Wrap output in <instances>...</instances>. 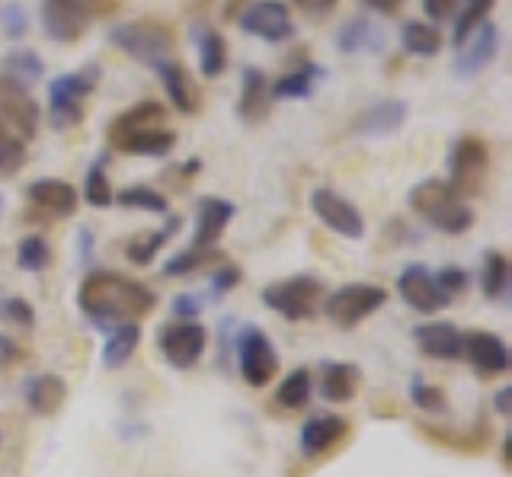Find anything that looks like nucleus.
<instances>
[{
	"label": "nucleus",
	"instance_id": "obj_14",
	"mask_svg": "<svg viewBox=\"0 0 512 477\" xmlns=\"http://www.w3.org/2000/svg\"><path fill=\"white\" fill-rule=\"evenodd\" d=\"M0 125H7V129L20 138H32L39 129L36 100L29 97L26 87L7 81V77H0Z\"/></svg>",
	"mask_w": 512,
	"mask_h": 477
},
{
	"label": "nucleus",
	"instance_id": "obj_16",
	"mask_svg": "<svg viewBox=\"0 0 512 477\" xmlns=\"http://www.w3.org/2000/svg\"><path fill=\"white\" fill-rule=\"evenodd\" d=\"M496 52H500V29H496L490 20H484L468 39L458 45L455 74L458 77H474V74H480L496 58Z\"/></svg>",
	"mask_w": 512,
	"mask_h": 477
},
{
	"label": "nucleus",
	"instance_id": "obj_19",
	"mask_svg": "<svg viewBox=\"0 0 512 477\" xmlns=\"http://www.w3.org/2000/svg\"><path fill=\"white\" fill-rule=\"evenodd\" d=\"M234 215H237V209H234V202H228V199H221V196L199 199L196 237H192V247H215Z\"/></svg>",
	"mask_w": 512,
	"mask_h": 477
},
{
	"label": "nucleus",
	"instance_id": "obj_4",
	"mask_svg": "<svg viewBox=\"0 0 512 477\" xmlns=\"http://www.w3.org/2000/svg\"><path fill=\"white\" fill-rule=\"evenodd\" d=\"M109 39L119 52H125L128 58H135L148 68H157L160 61H167L173 52V33H170V26L160 20H135V23L116 26L109 33Z\"/></svg>",
	"mask_w": 512,
	"mask_h": 477
},
{
	"label": "nucleus",
	"instance_id": "obj_29",
	"mask_svg": "<svg viewBox=\"0 0 512 477\" xmlns=\"http://www.w3.org/2000/svg\"><path fill=\"white\" fill-rule=\"evenodd\" d=\"M384 33L372 23V20H349L340 33H336V45L346 52V55H356V52H381L384 49Z\"/></svg>",
	"mask_w": 512,
	"mask_h": 477
},
{
	"label": "nucleus",
	"instance_id": "obj_12",
	"mask_svg": "<svg viewBox=\"0 0 512 477\" xmlns=\"http://www.w3.org/2000/svg\"><path fill=\"white\" fill-rule=\"evenodd\" d=\"M397 292L413 311H420V314H436L452 305V295L439 289L436 276H432L423 263H410L404 273L397 276Z\"/></svg>",
	"mask_w": 512,
	"mask_h": 477
},
{
	"label": "nucleus",
	"instance_id": "obj_17",
	"mask_svg": "<svg viewBox=\"0 0 512 477\" xmlns=\"http://www.w3.org/2000/svg\"><path fill=\"white\" fill-rule=\"evenodd\" d=\"M349 433V423L340 413H317L308 423L301 426V455L304 458H320L330 452L336 442H343Z\"/></svg>",
	"mask_w": 512,
	"mask_h": 477
},
{
	"label": "nucleus",
	"instance_id": "obj_28",
	"mask_svg": "<svg viewBox=\"0 0 512 477\" xmlns=\"http://www.w3.org/2000/svg\"><path fill=\"white\" fill-rule=\"evenodd\" d=\"M180 228H183V218H180V215H167V221H164V225H160L157 231H148V234L135 237V241H128V247H125L128 260H132L135 266H148Z\"/></svg>",
	"mask_w": 512,
	"mask_h": 477
},
{
	"label": "nucleus",
	"instance_id": "obj_48",
	"mask_svg": "<svg viewBox=\"0 0 512 477\" xmlns=\"http://www.w3.org/2000/svg\"><path fill=\"white\" fill-rule=\"evenodd\" d=\"M202 311V298L199 295H192V292H183V295H176L173 298V314L180 317V321H192Z\"/></svg>",
	"mask_w": 512,
	"mask_h": 477
},
{
	"label": "nucleus",
	"instance_id": "obj_24",
	"mask_svg": "<svg viewBox=\"0 0 512 477\" xmlns=\"http://www.w3.org/2000/svg\"><path fill=\"white\" fill-rule=\"evenodd\" d=\"M157 74H160V81H164V90H167V97L170 103L180 109V113L192 116L199 109V93H196V84H192V77L189 71L183 68V61H160L157 65Z\"/></svg>",
	"mask_w": 512,
	"mask_h": 477
},
{
	"label": "nucleus",
	"instance_id": "obj_52",
	"mask_svg": "<svg viewBox=\"0 0 512 477\" xmlns=\"http://www.w3.org/2000/svg\"><path fill=\"white\" fill-rule=\"evenodd\" d=\"M77 237H80V260L87 263V260L93 257V250H90V247H93V234H90V228H84Z\"/></svg>",
	"mask_w": 512,
	"mask_h": 477
},
{
	"label": "nucleus",
	"instance_id": "obj_26",
	"mask_svg": "<svg viewBox=\"0 0 512 477\" xmlns=\"http://www.w3.org/2000/svg\"><path fill=\"white\" fill-rule=\"evenodd\" d=\"M272 106V93H269V81L260 68H244V90H240V103L237 113L244 122H263L269 116Z\"/></svg>",
	"mask_w": 512,
	"mask_h": 477
},
{
	"label": "nucleus",
	"instance_id": "obj_41",
	"mask_svg": "<svg viewBox=\"0 0 512 477\" xmlns=\"http://www.w3.org/2000/svg\"><path fill=\"white\" fill-rule=\"evenodd\" d=\"M26 164V141L10 132L7 125H0V177H13Z\"/></svg>",
	"mask_w": 512,
	"mask_h": 477
},
{
	"label": "nucleus",
	"instance_id": "obj_37",
	"mask_svg": "<svg viewBox=\"0 0 512 477\" xmlns=\"http://www.w3.org/2000/svg\"><path fill=\"white\" fill-rule=\"evenodd\" d=\"M48 263H52V247H48L45 237L26 234L23 241L16 244V266L26 269V273H42Z\"/></svg>",
	"mask_w": 512,
	"mask_h": 477
},
{
	"label": "nucleus",
	"instance_id": "obj_39",
	"mask_svg": "<svg viewBox=\"0 0 512 477\" xmlns=\"http://www.w3.org/2000/svg\"><path fill=\"white\" fill-rule=\"evenodd\" d=\"M122 209H138V212H154V215H167V196H160L151 186H128L116 196Z\"/></svg>",
	"mask_w": 512,
	"mask_h": 477
},
{
	"label": "nucleus",
	"instance_id": "obj_32",
	"mask_svg": "<svg viewBox=\"0 0 512 477\" xmlns=\"http://www.w3.org/2000/svg\"><path fill=\"white\" fill-rule=\"evenodd\" d=\"M196 45H199V71L202 77H221L228 68V45L224 36L212 26H199L196 29Z\"/></svg>",
	"mask_w": 512,
	"mask_h": 477
},
{
	"label": "nucleus",
	"instance_id": "obj_36",
	"mask_svg": "<svg viewBox=\"0 0 512 477\" xmlns=\"http://www.w3.org/2000/svg\"><path fill=\"white\" fill-rule=\"evenodd\" d=\"M480 289L490 301L503 298L509 289V260L500 250H487L484 253V269H480Z\"/></svg>",
	"mask_w": 512,
	"mask_h": 477
},
{
	"label": "nucleus",
	"instance_id": "obj_54",
	"mask_svg": "<svg viewBox=\"0 0 512 477\" xmlns=\"http://www.w3.org/2000/svg\"><path fill=\"white\" fill-rule=\"evenodd\" d=\"M0 215H4V196H0Z\"/></svg>",
	"mask_w": 512,
	"mask_h": 477
},
{
	"label": "nucleus",
	"instance_id": "obj_51",
	"mask_svg": "<svg viewBox=\"0 0 512 477\" xmlns=\"http://www.w3.org/2000/svg\"><path fill=\"white\" fill-rule=\"evenodd\" d=\"M365 7H372L375 13H384V17H394V13L404 7V0H362Z\"/></svg>",
	"mask_w": 512,
	"mask_h": 477
},
{
	"label": "nucleus",
	"instance_id": "obj_53",
	"mask_svg": "<svg viewBox=\"0 0 512 477\" xmlns=\"http://www.w3.org/2000/svg\"><path fill=\"white\" fill-rule=\"evenodd\" d=\"M509 410H512V388L506 385L500 394H496V413H503V417H506Z\"/></svg>",
	"mask_w": 512,
	"mask_h": 477
},
{
	"label": "nucleus",
	"instance_id": "obj_13",
	"mask_svg": "<svg viewBox=\"0 0 512 477\" xmlns=\"http://www.w3.org/2000/svg\"><path fill=\"white\" fill-rule=\"evenodd\" d=\"M160 353L173 365V369H192L199 362V356L205 353L208 333L205 327H199L196 321H180L160 330Z\"/></svg>",
	"mask_w": 512,
	"mask_h": 477
},
{
	"label": "nucleus",
	"instance_id": "obj_49",
	"mask_svg": "<svg viewBox=\"0 0 512 477\" xmlns=\"http://www.w3.org/2000/svg\"><path fill=\"white\" fill-rule=\"evenodd\" d=\"M455 7H458V0H423V10H426V17L432 23L448 20L455 13Z\"/></svg>",
	"mask_w": 512,
	"mask_h": 477
},
{
	"label": "nucleus",
	"instance_id": "obj_47",
	"mask_svg": "<svg viewBox=\"0 0 512 477\" xmlns=\"http://www.w3.org/2000/svg\"><path fill=\"white\" fill-rule=\"evenodd\" d=\"M436 282H439V289L448 292V295H458V292H468V269H461V266H445L436 273Z\"/></svg>",
	"mask_w": 512,
	"mask_h": 477
},
{
	"label": "nucleus",
	"instance_id": "obj_42",
	"mask_svg": "<svg viewBox=\"0 0 512 477\" xmlns=\"http://www.w3.org/2000/svg\"><path fill=\"white\" fill-rule=\"evenodd\" d=\"M215 257H221L215 247H189L164 263V276H189V273H196V269H202L205 263H212Z\"/></svg>",
	"mask_w": 512,
	"mask_h": 477
},
{
	"label": "nucleus",
	"instance_id": "obj_6",
	"mask_svg": "<svg viewBox=\"0 0 512 477\" xmlns=\"http://www.w3.org/2000/svg\"><path fill=\"white\" fill-rule=\"evenodd\" d=\"M384 301H388V292H384L381 285L356 282V285H343V289H336L327 298L324 311L340 330H352V327H359L365 317H372L378 308H384Z\"/></svg>",
	"mask_w": 512,
	"mask_h": 477
},
{
	"label": "nucleus",
	"instance_id": "obj_35",
	"mask_svg": "<svg viewBox=\"0 0 512 477\" xmlns=\"http://www.w3.org/2000/svg\"><path fill=\"white\" fill-rule=\"evenodd\" d=\"M311 394H314V378L308 369H295L282 378V385L276 391V401L288 410H301L311 404Z\"/></svg>",
	"mask_w": 512,
	"mask_h": 477
},
{
	"label": "nucleus",
	"instance_id": "obj_34",
	"mask_svg": "<svg viewBox=\"0 0 512 477\" xmlns=\"http://www.w3.org/2000/svg\"><path fill=\"white\" fill-rule=\"evenodd\" d=\"M42 74H45V65L32 49H13L4 58V77L7 81H16L20 87H32Z\"/></svg>",
	"mask_w": 512,
	"mask_h": 477
},
{
	"label": "nucleus",
	"instance_id": "obj_21",
	"mask_svg": "<svg viewBox=\"0 0 512 477\" xmlns=\"http://www.w3.org/2000/svg\"><path fill=\"white\" fill-rule=\"evenodd\" d=\"M157 125H167V109L157 100H141L132 109H125L119 119H112L109 125V145H119L122 138L144 132V129H157Z\"/></svg>",
	"mask_w": 512,
	"mask_h": 477
},
{
	"label": "nucleus",
	"instance_id": "obj_23",
	"mask_svg": "<svg viewBox=\"0 0 512 477\" xmlns=\"http://www.w3.org/2000/svg\"><path fill=\"white\" fill-rule=\"evenodd\" d=\"M64 401H68V385H64L61 375L45 372L26 381V404L36 417H52L64 407Z\"/></svg>",
	"mask_w": 512,
	"mask_h": 477
},
{
	"label": "nucleus",
	"instance_id": "obj_40",
	"mask_svg": "<svg viewBox=\"0 0 512 477\" xmlns=\"http://www.w3.org/2000/svg\"><path fill=\"white\" fill-rule=\"evenodd\" d=\"M496 7V0H464V7L458 13V20H455V33H452V42L461 45L464 39H468L474 29L484 23L490 17V10Z\"/></svg>",
	"mask_w": 512,
	"mask_h": 477
},
{
	"label": "nucleus",
	"instance_id": "obj_8",
	"mask_svg": "<svg viewBox=\"0 0 512 477\" xmlns=\"http://www.w3.org/2000/svg\"><path fill=\"white\" fill-rule=\"evenodd\" d=\"M448 170H452V186L458 193H480L487 180V170H490L487 141H480L477 135H461L452 145Z\"/></svg>",
	"mask_w": 512,
	"mask_h": 477
},
{
	"label": "nucleus",
	"instance_id": "obj_46",
	"mask_svg": "<svg viewBox=\"0 0 512 477\" xmlns=\"http://www.w3.org/2000/svg\"><path fill=\"white\" fill-rule=\"evenodd\" d=\"M0 26H4V33L10 36V39H20V36H26V10L20 7V4H4L0 7Z\"/></svg>",
	"mask_w": 512,
	"mask_h": 477
},
{
	"label": "nucleus",
	"instance_id": "obj_45",
	"mask_svg": "<svg viewBox=\"0 0 512 477\" xmlns=\"http://www.w3.org/2000/svg\"><path fill=\"white\" fill-rule=\"evenodd\" d=\"M240 266L234 263H224L218 273H212V282H208V289H212V298H221V295H228L231 289H237L240 285Z\"/></svg>",
	"mask_w": 512,
	"mask_h": 477
},
{
	"label": "nucleus",
	"instance_id": "obj_15",
	"mask_svg": "<svg viewBox=\"0 0 512 477\" xmlns=\"http://www.w3.org/2000/svg\"><path fill=\"white\" fill-rule=\"evenodd\" d=\"M461 356L471 362V369L480 378H496V375H503L509 369V349H506V343L496 337V333H487V330L464 333Z\"/></svg>",
	"mask_w": 512,
	"mask_h": 477
},
{
	"label": "nucleus",
	"instance_id": "obj_38",
	"mask_svg": "<svg viewBox=\"0 0 512 477\" xmlns=\"http://www.w3.org/2000/svg\"><path fill=\"white\" fill-rule=\"evenodd\" d=\"M84 199L93 205V209H109L112 205V186L106 177V154H100L87 170V183H84Z\"/></svg>",
	"mask_w": 512,
	"mask_h": 477
},
{
	"label": "nucleus",
	"instance_id": "obj_27",
	"mask_svg": "<svg viewBox=\"0 0 512 477\" xmlns=\"http://www.w3.org/2000/svg\"><path fill=\"white\" fill-rule=\"evenodd\" d=\"M141 343V327L135 321L128 324H116L112 330H106V343H103V365L106 369H122V365L135 356V349Z\"/></svg>",
	"mask_w": 512,
	"mask_h": 477
},
{
	"label": "nucleus",
	"instance_id": "obj_7",
	"mask_svg": "<svg viewBox=\"0 0 512 477\" xmlns=\"http://www.w3.org/2000/svg\"><path fill=\"white\" fill-rule=\"evenodd\" d=\"M237 362H240V375H244L250 388H266L279 372L276 346L269 343V337L260 327H247L237 337Z\"/></svg>",
	"mask_w": 512,
	"mask_h": 477
},
{
	"label": "nucleus",
	"instance_id": "obj_30",
	"mask_svg": "<svg viewBox=\"0 0 512 477\" xmlns=\"http://www.w3.org/2000/svg\"><path fill=\"white\" fill-rule=\"evenodd\" d=\"M324 68L320 65H301V68H295L292 74H285V77H279L276 84L269 87V93L276 100H304V97H311V93L317 90V84L324 81Z\"/></svg>",
	"mask_w": 512,
	"mask_h": 477
},
{
	"label": "nucleus",
	"instance_id": "obj_20",
	"mask_svg": "<svg viewBox=\"0 0 512 477\" xmlns=\"http://www.w3.org/2000/svg\"><path fill=\"white\" fill-rule=\"evenodd\" d=\"M29 202L52 218H71L77 212V189L64 180H36L26 189Z\"/></svg>",
	"mask_w": 512,
	"mask_h": 477
},
{
	"label": "nucleus",
	"instance_id": "obj_18",
	"mask_svg": "<svg viewBox=\"0 0 512 477\" xmlns=\"http://www.w3.org/2000/svg\"><path fill=\"white\" fill-rule=\"evenodd\" d=\"M413 340H416V346H420L423 356L445 359V362L461 359V349H464V333L448 321L413 327Z\"/></svg>",
	"mask_w": 512,
	"mask_h": 477
},
{
	"label": "nucleus",
	"instance_id": "obj_44",
	"mask_svg": "<svg viewBox=\"0 0 512 477\" xmlns=\"http://www.w3.org/2000/svg\"><path fill=\"white\" fill-rule=\"evenodd\" d=\"M0 321L16 330H32L36 327V311L26 298H4L0 301Z\"/></svg>",
	"mask_w": 512,
	"mask_h": 477
},
{
	"label": "nucleus",
	"instance_id": "obj_5",
	"mask_svg": "<svg viewBox=\"0 0 512 477\" xmlns=\"http://www.w3.org/2000/svg\"><path fill=\"white\" fill-rule=\"evenodd\" d=\"M324 298V282L317 276H292L269 282L263 289V305L282 314L285 321H311Z\"/></svg>",
	"mask_w": 512,
	"mask_h": 477
},
{
	"label": "nucleus",
	"instance_id": "obj_50",
	"mask_svg": "<svg viewBox=\"0 0 512 477\" xmlns=\"http://www.w3.org/2000/svg\"><path fill=\"white\" fill-rule=\"evenodd\" d=\"M295 4L304 13H314V17H320V13H330L336 7V0H295Z\"/></svg>",
	"mask_w": 512,
	"mask_h": 477
},
{
	"label": "nucleus",
	"instance_id": "obj_22",
	"mask_svg": "<svg viewBox=\"0 0 512 477\" xmlns=\"http://www.w3.org/2000/svg\"><path fill=\"white\" fill-rule=\"evenodd\" d=\"M404 122H407V103L404 100H381L375 106H368L365 113L356 119V135L384 138V135H394Z\"/></svg>",
	"mask_w": 512,
	"mask_h": 477
},
{
	"label": "nucleus",
	"instance_id": "obj_33",
	"mask_svg": "<svg viewBox=\"0 0 512 477\" xmlns=\"http://www.w3.org/2000/svg\"><path fill=\"white\" fill-rule=\"evenodd\" d=\"M400 42H404V52L413 58H432L442 49V33L439 26L423 23V20H407L400 26Z\"/></svg>",
	"mask_w": 512,
	"mask_h": 477
},
{
	"label": "nucleus",
	"instance_id": "obj_25",
	"mask_svg": "<svg viewBox=\"0 0 512 477\" xmlns=\"http://www.w3.org/2000/svg\"><path fill=\"white\" fill-rule=\"evenodd\" d=\"M359 381H362V372L356 365L324 362V369H320V394H324V401L330 404H349L359 391Z\"/></svg>",
	"mask_w": 512,
	"mask_h": 477
},
{
	"label": "nucleus",
	"instance_id": "obj_2",
	"mask_svg": "<svg viewBox=\"0 0 512 477\" xmlns=\"http://www.w3.org/2000/svg\"><path fill=\"white\" fill-rule=\"evenodd\" d=\"M410 209L420 215L429 228L442 234H468L474 225V209L452 183L442 180H420L410 189Z\"/></svg>",
	"mask_w": 512,
	"mask_h": 477
},
{
	"label": "nucleus",
	"instance_id": "obj_10",
	"mask_svg": "<svg viewBox=\"0 0 512 477\" xmlns=\"http://www.w3.org/2000/svg\"><path fill=\"white\" fill-rule=\"evenodd\" d=\"M311 209L314 215L324 221V225L333 231V234H340V237H349V241H359V237L365 234V218L362 212L352 205L346 196H340L336 189L330 186H320L314 189V196H311Z\"/></svg>",
	"mask_w": 512,
	"mask_h": 477
},
{
	"label": "nucleus",
	"instance_id": "obj_43",
	"mask_svg": "<svg viewBox=\"0 0 512 477\" xmlns=\"http://www.w3.org/2000/svg\"><path fill=\"white\" fill-rule=\"evenodd\" d=\"M410 401L420 407V410H426V413H445L448 410L445 391L436 388V385H426L423 378H413L410 381Z\"/></svg>",
	"mask_w": 512,
	"mask_h": 477
},
{
	"label": "nucleus",
	"instance_id": "obj_3",
	"mask_svg": "<svg viewBox=\"0 0 512 477\" xmlns=\"http://www.w3.org/2000/svg\"><path fill=\"white\" fill-rule=\"evenodd\" d=\"M100 65H90L61 74L48 84V113H52V122L58 129H71L80 119H84V103L90 100V93L100 84Z\"/></svg>",
	"mask_w": 512,
	"mask_h": 477
},
{
	"label": "nucleus",
	"instance_id": "obj_11",
	"mask_svg": "<svg viewBox=\"0 0 512 477\" xmlns=\"http://www.w3.org/2000/svg\"><path fill=\"white\" fill-rule=\"evenodd\" d=\"M42 26L52 42H77L90 26L87 0H42Z\"/></svg>",
	"mask_w": 512,
	"mask_h": 477
},
{
	"label": "nucleus",
	"instance_id": "obj_1",
	"mask_svg": "<svg viewBox=\"0 0 512 477\" xmlns=\"http://www.w3.org/2000/svg\"><path fill=\"white\" fill-rule=\"evenodd\" d=\"M77 305L93 327H100L106 333L116 324H128V321L138 324L141 317H148L157 308V295L138 279L100 269V273H90L80 282Z\"/></svg>",
	"mask_w": 512,
	"mask_h": 477
},
{
	"label": "nucleus",
	"instance_id": "obj_31",
	"mask_svg": "<svg viewBox=\"0 0 512 477\" xmlns=\"http://www.w3.org/2000/svg\"><path fill=\"white\" fill-rule=\"evenodd\" d=\"M173 145H176V135L167 125H157V129H144V132L122 138L119 145H112V148H119L125 154H138V157H164L173 151Z\"/></svg>",
	"mask_w": 512,
	"mask_h": 477
},
{
	"label": "nucleus",
	"instance_id": "obj_9",
	"mask_svg": "<svg viewBox=\"0 0 512 477\" xmlns=\"http://www.w3.org/2000/svg\"><path fill=\"white\" fill-rule=\"evenodd\" d=\"M240 29L263 42H288L298 33L292 13H288L282 0H256V4H250L240 13Z\"/></svg>",
	"mask_w": 512,
	"mask_h": 477
}]
</instances>
